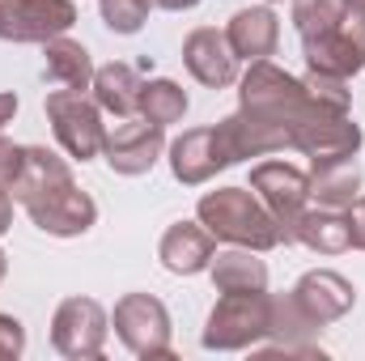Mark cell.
I'll return each instance as SVG.
<instances>
[{
    "instance_id": "obj_1",
    "label": "cell",
    "mask_w": 365,
    "mask_h": 361,
    "mask_svg": "<svg viewBox=\"0 0 365 361\" xmlns=\"http://www.w3.org/2000/svg\"><path fill=\"white\" fill-rule=\"evenodd\" d=\"M13 200L51 238H77L98 221V204L77 187L68 162L47 145H26V166L13 183Z\"/></svg>"
},
{
    "instance_id": "obj_2",
    "label": "cell",
    "mask_w": 365,
    "mask_h": 361,
    "mask_svg": "<svg viewBox=\"0 0 365 361\" xmlns=\"http://www.w3.org/2000/svg\"><path fill=\"white\" fill-rule=\"evenodd\" d=\"M195 217L204 221V230L217 243L251 247V251H272V247H280V230H276L272 213L247 187H217V191L200 195Z\"/></svg>"
},
{
    "instance_id": "obj_3",
    "label": "cell",
    "mask_w": 365,
    "mask_h": 361,
    "mask_svg": "<svg viewBox=\"0 0 365 361\" xmlns=\"http://www.w3.org/2000/svg\"><path fill=\"white\" fill-rule=\"evenodd\" d=\"M268 315H272V293H225L204 327V349L212 353H238L255 349L268 340Z\"/></svg>"
},
{
    "instance_id": "obj_4",
    "label": "cell",
    "mask_w": 365,
    "mask_h": 361,
    "mask_svg": "<svg viewBox=\"0 0 365 361\" xmlns=\"http://www.w3.org/2000/svg\"><path fill=\"white\" fill-rule=\"evenodd\" d=\"M47 119L56 141L68 149V158L90 162L106 145V123H102V106L86 98V90H56L47 93Z\"/></svg>"
},
{
    "instance_id": "obj_5",
    "label": "cell",
    "mask_w": 365,
    "mask_h": 361,
    "mask_svg": "<svg viewBox=\"0 0 365 361\" xmlns=\"http://www.w3.org/2000/svg\"><path fill=\"white\" fill-rule=\"evenodd\" d=\"M302 56H306V68H314V73H327V77H340V81L357 77L365 68V13L349 9L323 34L302 39Z\"/></svg>"
},
{
    "instance_id": "obj_6",
    "label": "cell",
    "mask_w": 365,
    "mask_h": 361,
    "mask_svg": "<svg viewBox=\"0 0 365 361\" xmlns=\"http://www.w3.org/2000/svg\"><path fill=\"white\" fill-rule=\"evenodd\" d=\"M251 191L264 200V208L272 213L276 230H280V243H297V221L306 213V200H310V183L297 166L289 162H264L251 171Z\"/></svg>"
},
{
    "instance_id": "obj_7",
    "label": "cell",
    "mask_w": 365,
    "mask_h": 361,
    "mask_svg": "<svg viewBox=\"0 0 365 361\" xmlns=\"http://www.w3.org/2000/svg\"><path fill=\"white\" fill-rule=\"evenodd\" d=\"M115 336L136 357H170V310L153 293H123L115 302Z\"/></svg>"
},
{
    "instance_id": "obj_8",
    "label": "cell",
    "mask_w": 365,
    "mask_h": 361,
    "mask_svg": "<svg viewBox=\"0 0 365 361\" xmlns=\"http://www.w3.org/2000/svg\"><path fill=\"white\" fill-rule=\"evenodd\" d=\"M77 26L73 0H0V39L9 43H47Z\"/></svg>"
},
{
    "instance_id": "obj_9",
    "label": "cell",
    "mask_w": 365,
    "mask_h": 361,
    "mask_svg": "<svg viewBox=\"0 0 365 361\" xmlns=\"http://www.w3.org/2000/svg\"><path fill=\"white\" fill-rule=\"evenodd\" d=\"M106 310L93 302V298H68L56 306V319H51V345L60 357L86 361V357H102V345H106Z\"/></svg>"
},
{
    "instance_id": "obj_10",
    "label": "cell",
    "mask_w": 365,
    "mask_h": 361,
    "mask_svg": "<svg viewBox=\"0 0 365 361\" xmlns=\"http://www.w3.org/2000/svg\"><path fill=\"white\" fill-rule=\"evenodd\" d=\"M162 149H166V128H158L149 119L119 123L115 132H106V145H102L106 166L115 175H145V171H153V162L162 158Z\"/></svg>"
},
{
    "instance_id": "obj_11",
    "label": "cell",
    "mask_w": 365,
    "mask_h": 361,
    "mask_svg": "<svg viewBox=\"0 0 365 361\" xmlns=\"http://www.w3.org/2000/svg\"><path fill=\"white\" fill-rule=\"evenodd\" d=\"M234 162H230V153H225V141H221V132H217V123L212 128H191V132H182L179 141H170V171H175V179L182 187H200V183H208L217 171H230Z\"/></svg>"
},
{
    "instance_id": "obj_12",
    "label": "cell",
    "mask_w": 365,
    "mask_h": 361,
    "mask_svg": "<svg viewBox=\"0 0 365 361\" xmlns=\"http://www.w3.org/2000/svg\"><path fill=\"white\" fill-rule=\"evenodd\" d=\"M182 64H187V73H191L200 86H208V90H225V86L238 81V56H234V47L225 43V34L212 30V26H200V30L187 34V43H182Z\"/></svg>"
},
{
    "instance_id": "obj_13",
    "label": "cell",
    "mask_w": 365,
    "mask_h": 361,
    "mask_svg": "<svg viewBox=\"0 0 365 361\" xmlns=\"http://www.w3.org/2000/svg\"><path fill=\"white\" fill-rule=\"evenodd\" d=\"M293 298L302 302V310L314 319V323H336V319H344L349 310H353V302H357V289H353V280H344L340 272L331 268H314L306 272L297 285H293Z\"/></svg>"
},
{
    "instance_id": "obj_14",
    "label": "cell",
    "mask_w": 365,
    "mask_h": 361,
    "mask_svg": "<svg viewBox=\"0 0 365 361\" xmlns=\"http://www.w3.org/2000/svg\"><path fill=\"white\" fill-rule=\"evenodd\" d=\"M217 255V238L204 230V221H179L162 234V247H158V260L166 264V272L175 276H195L212 264Z\"/></svg>"
},
{
    "instance_id": "obj_15",
    "label": "cell",
    "mask_w": 365,
    "mask_h": 361,
    "mask_svg": "<svg viewBox=\"0 0 365 361\" xmlns=\"http://www.w3.org/2000/svg\"><path fill=\"white\" fill-rule=\"evenodd\" d=\"M225 43L234 47L238 60L255 64V60H268L280 43V21H276L272 9H238L225 26Z\"/></svg>"
},
{
    "instance_id": "obj_16",
    "label": "cell",
    "mask_w": 365,
    "mask_h": 361,
    "mask_svg": "<svg viewBox=\"0 0 365 361\" xmlns=\"http://www.w3.org/2000/svg\"><path fill=\"white\" fill-rule=\"evenodd\" d=\"M310 200L319 208H349L357 195H361V166H357V153L353 158H331V162H314L310 166Z\"/></svg>"
},
{
    "instance_id": "obj_17",
    "label": "cell",
    "mask_w": 365,
    "mask_h": 361,
    "mask_svg": "<svg viewBox=\"0 0 365 361\" xmlns=\"http://www.w3.org/2000/svg\"><path fill=\"white\" fill-rule=\"evenodd\" d=\"M323 332V323H314L302 302L293 293H272V315H268V340H276L280 353H314L310 340Z\"/></svg>"
},
{
    "instance_id": "obj_18",
    "label": "cell",
    "mask_w": 365,
    "mask_h": 361,
    "mask_svg": "<svg viewBox=\"0 0 365 361\" xmlns=\"http://www.w3.org/2000/svg\"><path fill=\"white\" fill-rule=\"evenodd\" d=\"M93 102L106 111V115H119V119H132L136 111H140V90H145V81H140V73L132 68V64H102V68H93Z\"/></svg>"
},
{
    "instance_id": "obj_19",
    "label": "cell",
    "mask_w": 365,
    "mask_h": 361,
    "mask_svg": "<svg viewBox=\"0 0 365 361\" xmlns=\"http://www.w3.org/2000/svg\"><path fill=\"white\" fill-rule=\"evenodd\" d=\"M43 56H47L43 77H47L51 86H60V90H90L93 86V60L77 39L56 34V39L43 43Z\"/></svg>"
},
{
    "instance_id": "obj_20",
    "label": "cell",
    "mask_w": 365,
    "mask_h": 361,
    "mask_svg": "<svg viewBox=\"0 0 365 361\" xmlns=\"http://www.w3.org/2000/svg\"><path fill=\"white\" fill-rule=\"evenodd\" d=\"M255 255L259 251H251V247H234V251L212 255V264H208L212 285L221 293H268V264Z\"/></svg>"
},
{
    "instance_id": "obj_21",
    "label": "cell",
    "mask_w": 365,
    "mask_h": 361,
    "mask_svg": "<svg viewBox=\"0 0 365 361\" xmlns=\"http://www.w3.org/2000/svg\"><path fill=\"white\" fill-rule=\"evenodd\" d=\"M297 243L319 251V255H340L349 251V221L344 208H306L297 221Z\"/></svg>"
},
{
    "instance_id": "obj_22",
    "label": "cell",
    "mask_w": 365,
    "mask_h": 361,
    "mask_svg": "<svg viewBox=\"0 0 365 361\" xmlns=\"http://www.w3.org/2000/svg\"><path fill=\"white\" fill-rule=\"evenodd\" d=\"M182 115H187V93H182L179 81L158 77V81H149L140 90V119H149L158 128H170V123H179Z\"/></svg>"
},
{
    "instance_id": "obj_23",
    "label": "cell",
    "mask_w": 365,
    "mask_h": 361,
    "mask_svg": "<svg viewBox=\"0 0 365 361\" xmlns=\"http://www.w3.org/2000/svg\"><path fill=\"white\" fill-rule=\"evenodd\" d=\"M344 13H349V4H344V0H293V26H297V34H302V39L323 34V30H327V26H336Z\"/></svg>"
},
{
    "instance_id": "obj_24",
    "label": "cell",
    "mask_w": 365,
    "mask_h": 361,
    "mask_svg": "<svg viewBox=\"0 0 365 361\" xmlns=\"http://www.w3.org/2000/svg\"><path fill=\"white\" fill-rule=\"evenodd\" d=\"M149 4L153 0H102V21L115 34H136L149 21Z\"/></svg>"
},
{
    "instance_id": "obj_25",
    "label": "cell",
    "mask_w": 365,
    "mask_h": 361,
    "mask_svg": "<svg viewBox=\"0 0 365 361\" xmlns=\"http://www.w3.org/2000/svg\"><path fill=\"white\" fill-rule=\"evenodd\" d=\"M302 81H306V90L314 93L319 102H327V106H336V111H349V102H353V98H349V90H344V81H340V77H327V73H314V68H310Z\"/></svg>"
},
{
    "instance_id": "obj_26",
    "label": "cell",
    "mask_w": 365,
    "mask_h": 361,
    "mask_svg": "<svg viewBox=\"0 0 365 361\" xmlns=\"http://www.w3.org/2000/svg\"><path fill=\"white\" fill-rule=\"evenodd\" d=\"M26 353V327L13 315H0V361H13Z\"/></svg>"
},
{
    "instance_id": "obj_27",
    "label": "cell",
    "mask_w": 365,
    "mask_h": 361,
    "mask_svg": "<svg viewBox=\"0 0 365 361\" xmlns=\"http://www.w3.org/2000/svg\"><path fill=\"white\" fill-rule=\"evenodd\" d=\"M21 166H26V145H13V141L0 136V187L13 191V183H17V175H21Z\"/></svg>"
},
{
    "instance_id": "obj_28",
    "label": "cell",
    "mask_w": 365,
    "mask_h": 361,
    "mask_svg": "<svg viewBox=\"0 0 365 361\" xmlns=\"http://www.w3.org/2000/svg\"><path fill=\"white\" fill-rule=\"evenodd\" d=\"M344 221H349V247L365 251V195H357V200L344 208Z\"/></svg>"
},
{
    "instance_id": "obj_29",
    "label": "cell",
    "mask_w": 365,
    "mask_h": 361,
    "mask_svg": "<svg viewBox=\"0 0 365 361\" xmlns=\"http://www.w3.org/2000/svg\"><path fill=\"white\" fill-rule=\"evenodd\" d=\"M13 115H17V93H0V132H4V123H13Z\"/></svg>"
},
{
    "instance_id": "obj_30",
    "label": "cell",
    "mask_w": 365,
    "mask_h": 361,
    "mask_svg": "<svg viewBox=\"0 0 365 361\" xmlns=\"http://www.w3.org/2000/svg\"><path fill=\"white\" fill-rule=\"evenodd\" d=\"M13 225V200H9V187H0V234Z\"/></svg>"
},
{
    "instance_id": "obj_31",
    "label": "cell",
    "mask_w": 365,
    "mask_h": 361,
    "mask_svg": "<svg viewBox=\"0 0 365 361\" xmlns=\"http://www.w3.org/2000/svg\"><path fill=\"white\" fill-rule=\"evenodd\" d=\"M158 9H170V13H182V9H195L200 0H153Z\"/></svg>"
},
{
    "instance_id": "obj_32",
    "label": "cell",
    "mask_w": 365,
    "mask_h": 361,
    "mask_svg": "<svg viewBox=\"0 0 365 361\" xmlns=\"http://www.w3.org/2000/svg\"><path fill=\"white\" fill-rule=\"evenodd\" d=\"M344 4H349L353 13H365V0H344Z\"/></svg>"
},
{
    "instance_id": "obj_33",
    "label": "cell",
    "mask_w": 365,
    "mask_h": 361,
    "mask_svg": "<svg viewBox=\"0 0 365 361\" xmlns=\"http://www.w3.org/2000/svg\"><path fill=\"white\" fill-rule=\"evenodd\" d=\"M4 272H9V255L0 251V280H4Z\"/></svg>"
}]
</instances>
